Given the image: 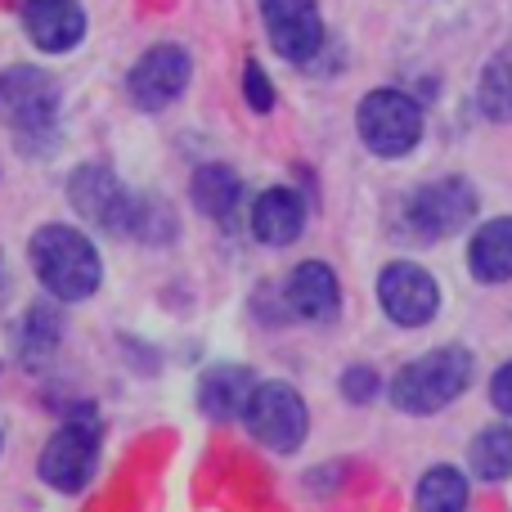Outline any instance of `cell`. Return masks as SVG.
I'll return each instance as SVG.
<instances>
[{
    "mask_svg": "<svg viewBox=\"0 0 512 512\" xmlns=\"http://www.w3.org/2000/svg\"><path fill=\"white\" fill-rule=\"evenodd\" d=\"M378 306L391 324L400 328H423L441 310V288L436 279L414 261H391L378 274Z\"/></svg>",
    "mask_w": 512,
    "mask_h": 512,
    "instance_id": "9c48e42d",
    "label": "cell"
},
{
    "mask_svg": "<svg viewBox=\"0 0 512 512\" xmlns=\"http://www.w3.org/2000/svg\"><path fill=\"white\" fill-rule=\"evenodd\" d=\"M468 270L481 283H508L512 279V216H495L472 234Z\"/></svg>",
    "mask_w": 512,
    "mask_h": 512,
    "instance_id": "2e32d148",
    "label": "cell"
},
{
    "mask_svg": "<svg viewBox=\"0 0 512 512\" xmlns=\"http://www.w3.org/2000/svg\"><path fill=\"white\" fill-rule=\"evenodd\" d=\"M355 126L369 153L378 158H405L423 140V108L405 90H369L355 108Z\"/></svg>",
    "mask_w": 512,
    "mask_h": 512,
    "instance_id": "277c9868",
    "label": "cell"
},
{
    "mask_svg": "<svg viewBox=\"0 0 512 512\" xmlns=\"http://www.w3.org/2000/svg\"><path fill=\"white\" fill-rule=\"evenodd\" d=\"M490 400H495L499 414H508V418H512V360L499 364V373L490 378Z\"/></svg>",
    "mask_w": 512,
    "mask_h": 512,
    "instance_id": "cb8c5ba5",
    "label": "cell"
},
{
    "mask_svg": "<svg viewBox=\"0 0 512 512\" xmlns=\"http://www.w3.org/2000/svg\"><path fill=\"white\" fill-rule=\"evenodd\" d=\"M189 198H194V207L203 216H212V221H230V216L239 212L243 185H239V176H234L230 167L207 162V167H198L194 180H189Z\"/></svg>",
    "mask_w": 512,
    "mask_h": 512,
    "instance_id": "ac0fdd59",
    "label": "cell"
},
{
    "mask_svg": "<svg viewBox=\"0 0 512 512\" xmlns=\"http://www.w3.org/2000/svg\"><path fill=\"white\" fill-rule=\"evenodd\" d=\"M477 104L490 122H512V54H499L495 63H486L477 86Z\"/></svg>",
    "mask_w": 512,
    "mask_h": 512,
    "instance_id": "44dd1931",
    "label": "cell"
},
{
    "mask_svg": "<svg viewBox=\"0 0 512 512\" xmlns=\"http://www.w3.org/2000/svg\"><path fill=\"white\" fill-rule=\"evenodd\" d=\"M243 423H248V432L256 436V445H265V450H274V454H292V450H301V441H306V432H310V409L292 382L270 378V382H256L252 387Z\"/></svg>",
    "mask_w": 512,
    "mask_h": 512,
    "instance_id": "5b68a950",
    "label": "cell"
},
{
    "mask_svg": "<svg viewBox=\"0 0 512 512\" xmlns=\"http://www.w3.org/2000/svg\"><path fill=\"white\" fill-rule=\"evenodd\" d=\"M414 508L418 512H468V477L450 463H436L423 472L414 490Z\"/></svg>",
    "mask_w": 512,
    "mask_h": 512,
    "instance_id": "d6986e66",
    "label": "cell"
},
{
    "mask_svg": "<svg viewBox=\"0 0 512 512\" xmlns=\"http://www.w3.org/2000/svg\"><path fill=\"white\" fill-rule=\"evenodd\" d=\"M378 373L369 369V364H351V369L342 373V396L351 400V405H369L373 396H378Z\"/></svg>",
    "mask_w": 512,
    "mask_h": 512,
    "instance_id": "7402d4cb",
    "label": "cell"
},
{
    "mask_svg": "<svg viewBox=\"0 0 512 512\" xmlns=\"http://www.w3.org/2000/svg\"><path fill=\"white\" fill-rule=\"evenodd\" d=\"M23 27L36 50L68 54L86 36V14L77 0H23Z\"/></svg>",
    "mask_w": 512,
    "mask_h": 512,
    "instance_id": "4fadbf2b",
    "label": "cell"
},
{
    "mask_svg": "<svg viewBox=\"0 0 512 512\" xmlns=\"http://www.w3.org/2000/svg\"><path fill=\"white\" fill-rule=\"evenodd\" d=\"M68 203L81 221H90L95 230L108 234H131L135 212H140V198L99 162H86V167H77L68 176Z\"/></svg>",
    "mask_w": 512,
    "mask_h": 512,
    "instance_id": "ba28073f",
    "label": "cell"
},
{
    "mask_svg": "<svg viewBox=\"0 0 512 512\" xmlns=\"http://www.w3.org/2000/svg\"><path fill=\"white\" fill-rule=\"evenodd\" d=\"M283 301L306 324H333L342 310V283L324 261H301L283 283Z\"/></svg>",
    "mask_w": 512,
    "mask_h": 512,
    "instance_id": "7c38bea8",
    "label": "cell"
},
{
    "mask_svg": "<svg viewBox=\"0 0 512 512\" xmlns=\"http://www.w3.org/2000/svg\"><path fill=\"white\" fill-rule=\"evenodd\" d=\"M5 292H9V274H5V261H0V301H5Z\"/></svg>",
    "mask_w": 512,
    "mask_h": 512,
    "instance_id": "d4e9b609",
    "label": "cell"
},
{
    "mask_svg": "<svg viewBox=\"0 0 512 512\" xmlns=\"http://www.w3.org/2000/svg\"><path fill=\"white\" fill-rule=\"evenodd\" d=\"M252 387H256V378L243 364H212V369L198 378V409H203V418H212V423L243 418Z\"/></svg>",
    "mask_w": 512,
    "mask_h": 512,
    "instance_id": "9a60e30c",
    "label": "cell"
},
{
    "mask_svg": "<svg viewBox=\"0 0 512 512\" xmlns=\"http://www.w3.org/2000/svg\"><path fill=\"white\" fill-rule=\"evenodd\" d=\"M95 468H99V414L86 405L63 418L59 432L45 441L36 472L59 495H81L95 481Z\"/></svg>",
    "mask_w": 512,
    "mask_h": 512,
    "instance_id": "3957f363",
    "label": "cell"
},
{
    "mask_svg": "<svg viewBox=\"0 0 512 512\" xmlns=\"http://www.w3.org/2000/svg\"><path fill=\"white\" fill-rule=\"evenodd\" d=\"M59 122V81L41 68H5L0 72V126L18 140H41Z\"/></svg>",
    "mask_w": 512,
    "mask_h": 512,
    "instance_id": "8992f818",
    "label": "cell"
},
{
    "mask_svg": "<svg viewBox=\"0 0 512 512\" xmlns=\"http://www.w3.org/2000/svg\"><path fill=\"white\" fill-rule=\"evenodd\" d=\"M472 459V472L481 481H508L512 477V427H481L477 441L468 450Z\"/></svg>",
    "mask_w": 512,
    "mask_h": 512,
    "instance_id": "ffe728a7",
    "label": "cell"
},
{
    "mask_svg": "<svg viewBox=\"0 0 512 512\" xmlns=\"http://www.w3.org/2000/svg\"><path fill=\"white\" fill-rule=\"evenodd\" d=\"M36 265V279L45 283L54 301H86L104 279L99 248L77 230V225H41L27 243Z\"/></svg>",
    "mask_w": 512,
    "mask_h": 512,
    "instance_id": "6da1fadb",
    "label": "cell"
},
{
    "mask_svg": "<svg viewBox=\"0 0 512 512\" xmlns=\"http://www.w3.org/2000/svg\"><path fill=\"white\" fill-rule=\"evenodd\" d=\"M306 230V203L297 198V189H265L252 203V234L265 248H288Z\"/></svg>",
    "mask_w": 512,
    "mask_h": 512,
    "instance_id": "5bb4252c",
    "label": "cell"
},
{
    "mask_svg": "<svg viewBox=\"0 0 512 512\" xmlns=\"http://www.w3.org/2000/svg\"><path fill=\"white\" fill-rule=\"evenodd\" d=\"M477 189L463 176L450 180H432V185H418L414 194L405 198V225L414 239L432 243V239H450L463 225L477 216Z\"/></svg>",
    "mask_w": 512,
    "mask_h": 512,
    "instance_id": "52a82bcc",
    "label": "cell"
},
{
    "mask_svg": "<svg viewBox=\"0 0 512 512\" xmlns=\"http://www.w3.org/2000/svg\"><path fill=\"white\" fill-rule=\"evenodd\" d=\"M243 95H248L252 113H270L274 108V86H270L261 63H248V68H243Z\"/></svg>",
    "mask_w": 512,
    "mask_h": 512,
    "instance_id": "603a6c76",
    "label": "cell"
},
{
    "mask_svg": "<svg viewBox=\"0 0 512 512\" xmlns=\"http://www.w3.org/2000/svg\"><path fill=\"white\" fill-rule=\"evenodd\" d=\"M189 77H194L189 54L180 50L176 41H162L135 59L131 77H126V90H131V99L144 108V113H162L167 104H176V99L185 95Z\"/></svg>",
    "mask_w": 512,
    "mask_h": 512,
    "instance_id": "30bf717a",
    "label": "cell"
},
{
    "mask_svg": "<svg viewBox=\"0 0 512 512\" xmlns=\"http://www.w3.org/2000/svg\"><path fill=\"white\" fill-rule=\"evenodd\" d=\"M63 342V315L54 301H32V306L23 310V319H18L14 328V351L23 364H41L50 360L54 351H59Z\"/></svg>",
    "mask_w": 512,
    "mask_h": 512,
    "instance_id": "e0dca14e",
    "label": "cell"
},
{
    "mask_svg": "<svg viewBox=\"0 0 512 512\" xmlns=\"http://www.w3.org/2000/svg\"><path fill=\"white\" fill-rule=\"evenodd\" d=\"M270 45L288 63H310L324 50V18L315 0H261Z\"/></svg>",
    "mask_w": 512,
    "mask_h": 512,
    "instance_id": "8fae6325",
    "label": "cell"
},
{
    "mask_svg": "<svg viewBox=\"0 0 512 512\" xmlns=\"http://www.w3.org/2000/svg\"><path fill=\"white\" fill-rule=\"evenodd\" d=\"M472 382V355L463 346H436V351L409 360L391 378V405L400 414H436L454 405Z\"/></svg>",
    "mask_w": 512,
    "mask_h": 512,
    "instance_id": "7a4b0ae2",
    "label": "cell"
}]
</instances>
